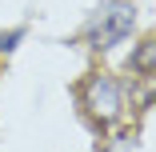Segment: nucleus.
I'll return each mask as SVG.
<instances>
[{
	"mask_svg": "<svg viewBox=\"0 0 156 152\" xmlns=\"http://www.w3.org/2000/svg\"><path fill=\"white\" fill-rule=\"evenodd\" d=\"M80 96H84V108H88V116H92V120H100V124L116 120V116H120V108H124V92H120V84H116L108 72L88 76Z\"/></svg>",
	"mask_w": 156,
	"mask_h": 152,
	"instance_id": "obj_1",
	"label": "nucleus"
},
{
	"mask_svg": "<svg viewBox=\"0 0 156 152\" xmlns=\"http://www.w3.org/2000/svg\"><path fill=\"white\" fill-rule=\"evenodd\" d=\"M132 24H136V12L128 4H112V8L100 12L96 24L88 28V40H92V48H112L116 40H124L132 32Z\"/></svg>",
	"mask_w": 156,
	"mask_h": 152,
	"instance_id": "obj_2",
	"label": "nucleus"
},
{
	"mask_svg": "<svg viewBox=\"0 0 156 152\" xmlns=\"http://www.w3.org/2000/svg\"><path fill=\"white\" fill-rule=\"evenodd\" d=\"M132 68H136V72L156 68V40H148V44H140V48L132 52Z\"/></svg>",
	"mask_w": 156,
	"mask_h": 152,
	"instance_id": "obj_3",
	"label": "nucleus"
},
{
	"mask_svg": "<svg viewBox=\"0 0 156 152\" xmlns=\"http://www.w3.org/2000/svg\"><path fill=\"white\" fill-rule=\"evenodd\" d=\"M20 44V32H4V36H0V52H12Z\"/></svg>",
	"mask_w": 156,
	"mask_h": 152,
	"instance_id": "obj_4",
	"label": "nucleus"
}]
</instances>
